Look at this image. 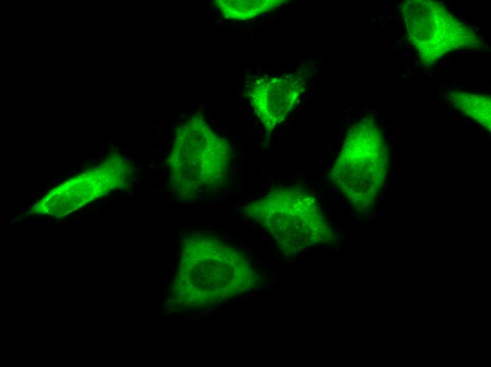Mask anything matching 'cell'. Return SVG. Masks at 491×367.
I'll use <instances>...</instances> for the list:
<instances>
[{
  "label": "cell",
  "instance_id": "5",
  "mask_svg": "<svg viewBox=\"0 0 491 367\" xmlns=\"http://www.w3.org/2000/svg\"><path fill=\"white\" fill-rule=\"evenodd\" d=\"M305 76L300 73L254 78L248 96L255 114L267 132L286 120L304 90Z\"/></svg>",
  "mask_w": 491,
  "mask_h": 367
},
{
  "label": "cell",
  "instance_id": "6",
  "mask_svg": "<svg viewBox=\"0 0 491 367\" xmlns=\"http://www.w3.org/2000/svg\"><path fill=\"white\" fill-rule=\"evenodd\" d=\"M216 6L226 18L246 20L267 13L281 5L284 0H217Z\"/></svg>",
  "mask_w": 491,
  "mask_h": 367
},
{
  "label": "cell",
  "instance_id": "7",
  "mask_svg": "<svg viewBox=\"0 0 491 367\" xmlns=\"http://www.w3.org/2000/svg\"><path fill=\"white\" fill-rule=\"evenodd\" d=\"M449 100L465 115L487 128L490 127V96L455 91L449 92Z\"/></svg>",
  "mask_w": 491,
  "mask_h": 367
},
{
  "label": "cell",
  "instance_id": "3",
  "mask_svg": "<svg viewBox=\"0 0 491 367\" xmlns=\"http://www.w3.org/2000/svg\"><path fill=\"white\" fill-rule=\"evenodd\" d=\"M389 154L382 131L368 116L353 124L329 172V179L357 210L371 208L382 189Z\"/></svg>",
  "mask_w": 491,
  "mask_h": 367
},
{
  "label": "cell",
  "instance_id": "4",
  "mask_svg": "<svg viewBox=\"0 0 491 367\" xmlns=\"http://www.w3.org/2000/svg\"><path fill=\"white\" fill-rule=\"evenodd\" d=\"M401 11L408 39L425 63H433L451 51L478 42L475 33L440 2L408 1Z\"/></svg>",
  "mask_w": 491,
  "mask_h": 367
},
{
  "label": "cell",
  "instance_id": "1",
  "mask_svg": "<svg viewBox=\"0 0 491 367\" xmlns=\"http://www.w3.org/2000/svg\"><path fill=\"white\" fill-rule=\"evenodd\" d=\"M230 149L203 115L195 114L178 126L169 157L170 184L181 200H193L217 191L226 181Z\"/></svg>",
  "mask_w": 491,
  "mask_h": 367
},
{
  "label": "cell",
  "instance_id": "2",
  "mask_svg": "<svg viewBox=\"0 0 491 367\" xmlns=\"http://www.w3.org/2000/svg\"><path fill=\"white\" fill-rule=\"evenodd\" d=\"M246 212L268 233L281 252L295 255L332 240L333 229L316 198L293 186H279L248 203Z\"/></svg>",
  "mask_w": 491,
  "mask_h": 367
}]
</instances>
